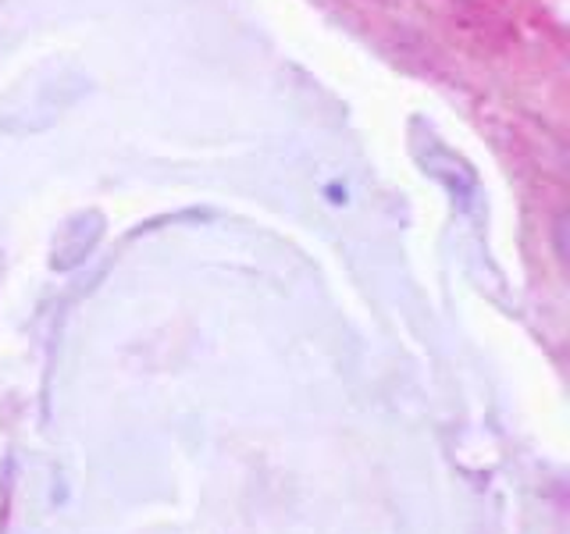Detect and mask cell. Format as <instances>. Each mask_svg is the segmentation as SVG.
Here are the masks:
<instances>
[]
</instances>
